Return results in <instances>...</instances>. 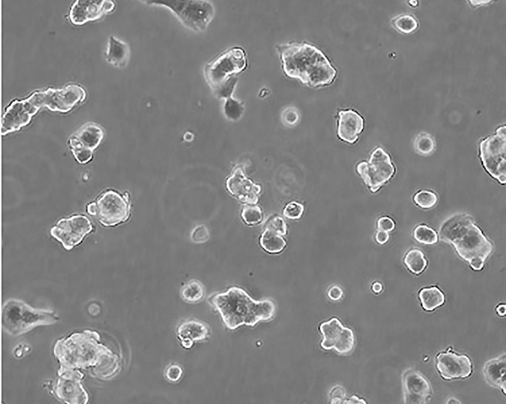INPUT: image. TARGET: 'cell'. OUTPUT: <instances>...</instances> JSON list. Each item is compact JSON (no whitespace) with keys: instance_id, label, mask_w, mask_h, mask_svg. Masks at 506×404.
Segmentation results:
<instances>
[{"instance_id":"7","label":"cell","mask_w":506,"mask_h":404,"mask_svg":"<svg viewBox=\"0 0 506 404\" xmlns=\"http://www.w3.org/2000/svg\"><path fill=\"white\" fill-rule=\"evenodd\" d=\"M86 96L82 87L69 84L62 88H49L44 91H35L27 98L39 109L45 107L51 111L66 113L83 102Z\"/></svg>"},{"instance_id":"2","label":"cell","mask_w":506,"mask_h":404,"mask_svg":"<svg viewBox=\"0 0 506 404\" xmlns=\"http://www.w3.org/2000/svg\"><path fill=\"white\" fill-rule=\"evenodd\" d=\"M439 235L441 240L452 244L474 270L483 268L493 249L492 243L466 214H456L446 220L440 228Z\"/></svg>"},{"instance_id":"30","label":"cell","mask_w":506,"mask_h":404,"mask_svg":"<svg viewBox=\"0 0 506 404\" xmlns=\"http://www.w3.org/2000/svg\"><path fill=\"white\" fill-rule=\"evenodd\" d=\"M414 145L418 154L423 156H428L434 151L436 142L431 134L421 132L415 137Z\"/></svg>"},{"instance_id":"20","label":"cell","mask_w":506,"mask_h":404,"mask_svg":"<svg viewBox=\"0 0 506 404\" xmlns=\"http://www.w3.org/2000/svg\"><path fill=\"white\" fill-rule=\"evenodd\" d=\"M505 354L489 360L483 367V374L490 386L501 389L505 394Z\"/></svg>"},{"instance_id":"34","label":"cell","mask_w":506,"mask_h":404,"mask_svg":"<svg viewBox=\"0 0 506 404\" xmlns=\"http://www.w3.org/2000/svg\"><path fill=\"white\" fill-rule=\"evenodd\" d=\"M414 202L423 209H430L434 207L437 202L436 194L430 191L421 190L414 196Z\"/></svg>"},{"instance_id":"45","label":"cell","mask_w":506,"mask_h":404,"mask_svg":"<svg viewBox=\"0 0 506 404\" xmlns=\"http://www.w3.org/2000/svg\"><path fill=\"white\" fill-rule=\"evenodd\" d=\"M345 403H366V402L362 399H360L357 396L355 395H353L350 398L348 401Z\"/></svg>"},{"instance_id":"39","label":"cell","mask_w":506,"mask_h":404,"mask_svg":"<svg viewBox=\"0 0 506 404\" xmlns=\"http://www.w3.org/2000/svg\"><path fill=\"white\" fill-rule=\"evenodd\" d=\"M283 123L286 126H292L297 124L300 120L298 110L294 107H288L285 109L281 115Z\"/></svg>"},{"instance_id":"40","label":"cell","mask_w":506,"mask_h":404,"mask_svg":"<svg viewBox=\"0 0 506 404\" xmlns=\"http://www.w3.org/2000/svg\"><path fill=\"white\" fill-rule=\"evenodd\" d=\"M346 391L341 386L338 385L332 388L330 391V403H342L343 400H345Z\"/></svg>"},{"instance_id":"9","label":"cell","mask_w":506,"mask_h":404,"mask_svg":"<svg viewBox=\"0 0 506 404\" xmlns=\"http://www.w3.org/2000/svg\"><path fill=\"white\" fill-rule=\"evenodd\" d=\"M356 171L365 184L375 193L393 177L395 169L389 155L383 148L377 147L372 152L368 162L357 164Z\"/></svg>"},{"instance_id":"5","label":"cell","mask_w":506,"mask_h":404,"mask_svg":"<svg viewBox=\"0 0 506 404\" xmlns=\"http://www.w3.org/2000/svg\"><path fill=\"white\" fill-rule=\"evenodd\" d=\"M58 318L50 311L34 309L23 301L10 299L4 305L2 323L10 334L19 335L33 327L55 322Z\"/></svg>"},{"instance_id":"31","label":"cell","mask_w":506,"mask_h":404,"mask_svg":"<svg viewBox=\"0 0 506 404\" xmlns=\"http://www.w3.org/2000/svg\"><path fill=\"white\" fill-rule=\"evenodd\" d=\"M414 238L425 244H433L438 241V235L432 228L425 225L417 226L413 232Z\"/></svg>"},{"instance_id":"23","label":"cell","mask_w":506,"mask_h":404,"mask_svg":"<svg viewBox=\"0 0 506 404\" xmlns=\"http://www.w3.org/2000/svg\"><path fill=\"white\" fill-rule=\"evenodd\" d=\"M423 308L426 311H432L442 306L445 301L443 293L436 286L424 288L418 294Z\"/></svg>"},{"instance_id":"13","label":"cell","mask_w":506,"mask_h":404,"mask_svg":"<svg viewBox=\"0 0 506 404\" xmlns=\"http://www.w3.org/2000/svg\"><path fill=\"white\" fill-rule=\"evenodd\" d=\"M39 110L27 98L13 101L2 117L1 134L4 136L27 126Z\"/></svg>"},{"instance_id":"8","label":"cell","mask_w":506,"mask_h":404,"mask_svg":"<svg viewBox=\"0 0 506 404\" xmlns=\"http://www.w3.org/2000/svg\"><path fill=\"white\" fill-rule=\"evenodd\" d=\"M480 157L486 170L501 184L506 182V127H499L495 134L481 141Z\"/></svg>"},{"instance_id":"28","label":"cell","mask_w":506,"mask_h":404,"mask_svg":"<svg viewBox=\"0 0 506 404\" xmlns=\"http://www.w3.org/2000/svg\"><path fill=\"white\" fill-rule=\"evenodd\" d=\"M391 22L396 30L405 34L412 33L418 27L417 20L409 14L397 16L392 19Z\"/></svg>"},{"instance_id":"36","label":"cell","mask_w":506,"mask_h":404,"mask_svg":"<svg viewBox=\"0 0 506 404\" xmlns=\"http://www.w3.org/2000/svg\"><path fill=\"white\" fill-rule=\"evenodd\" d=\"M304 210L303 205L296 201H291L286 205L283 209V214L288 219H298L303 215Z\"/></svg>"},{"instance_id":"24","label":"cell","mask_w":506,"mask_h":404,"mask_svg":"<svg viewBox=\"0 0 506 404\" xmlns=\"http://www.w3.org/2000/svg\"><path fill=\"white\" fill-rule=\"evenodd\" d=\"M260 243L265 251L271 254L280 252L284 249L286 244L281 235L267 229H265L262 233Z\"/></svg>"},{"instance_id":"41","label":"cell","mask_w":506,"mask_h":404,"mask_svg":"<svg viewBox=\"0 0 506 404\" xmlns=\"http://www.w3.org/2000/svg\"><path fill=\"white\" fill-rule=\"evenodd\" d=\"M377 227L380 230L388 232L394 229L395 223L390 218L383 217L378 219Z\"/></svg>"},{"instance_id":"3","label":"cell","mask_w":506,"mask_h":404,"mask_svg":"<svg viewBox=\"0 0 506 404\" xmlns=\"http://www.w3.org/2000/svg\"><path fill=\"white\" fill-rule=\"evenodd\" d=\"M210 302L230 329L242 325L254 326L260 321L271 319L276 309L272 301L255 300L244 290L237 287H232L225 292L214 295Z\"/></svg>"},{"instance_id":"21","label":"cell","mask_w":506,"mask_h":404,"mask_svg":"<svg viewBox=\"0 0 506 404\" xmlns=\"http://www.w3.org/2000/svg\"><path fill=\"white\" fill-rule=\"evenodd\" d=\"M104 57L108 64L119 68H124L128 65L130 57V46L124 41L110 36Z\"/></svg>"},{"instance_id":"35","label":"cell","mask_w":506,"mask_h":404,"mask_svg":"<svg viewBox=\"0 0 506 404\" xmlns=\"http://www.w3.org/2000/svg\"><path fill=\"white\" fill-rule=\"evenodd\" d=\"M265 229H269L279 235L284 236L287 233L286 224L281 217L274 215L270 217L265 223Z\"/></svg>"},{"instance_id":"25","label":"cell","mask_w":506,"mask_h":404,"mask_svg":"<svg viewBox=\"0 0 506 404\" xmlns=\"http://www.w3.org/2000/svg\"><path fill=\"white\" fill-rule=\"evenodd\" d=\"M205 293L204 287L199 280L192 279L183 285L180 290V295L185 301L195 304L200 301Z\"/></svg>"},{"instance_id":"43","label":"cell","mask_w":506,"mask_h":404,"mask_svg":"<svg viewBox=\"0 0 506 404\" xmlns=\"http://www.w3.org/2000/svg\"><path fill=\"white\" fill-rule=\"evenodd\" d=\"M389 238V234L387 232L378 231L375 235L376 241L381 244H384L388 240Z\"/></svg>"},{"instance_id":"22","label":"cell","mask_w":506,"mask_h":404,"mask_svg":"<svg viewBox=\"0 0 506 404\" xmlns=\"http://www.w3.org/2000/svg\"><path fill=\"white\" fill-rule=\"evenodd\" d=\"M74 136L85 146L93 151L101 142L104 136V132L98 124L90 123L82 127Z\"/></svg>"},{"instance_id":"38","label":"cell","mask_w":506,"mask_h":404,"mask_svg":"<svg viewBox=\"0 0 506 404\" xmlns=\"http://www.w3.org/2000/svg\"><path fill=\"white\" fill-rule=\"evenodd\" d=\"M164 376L170 382H177L182 378L183 371L182 368L177 364H171L164 370Z\"/></svg>"},{"instance_id":"37","label":"cell","mask_w":506,"mask_h":404,"mask_svg":"<svg viewBox=\"0 0 506 404\" xmlns=\"http://www.w3.org/2000/svg\"><path fill=\"white\" fill-rule=\"evenodd\" d=\"M209 238V233L207 228L203 225L195 227L191 231L190 239L195 243H202L207 241Z\"/></svg>"},{"instance_id":"26","label":"cell","mask_w":506,"mask_h":404,"mask_svg":"<svg viewBox=\"0 0 506 404\" xmlns=\"http://www.w3.org/2000/svg\"><path fill=\"white\" fill-rule=\"evenodd\" d=\"M68 143L74 158L78 163L85 164L91 161L93 151L85 146L76 136L71 137Z\"/></svg>"},{"instance_id":"42","label":"cell","mask_w":506,"mask_h":404,"mask_svg":"<svg viewBox=\"0 0 506 404\" xmlns=\"http://www.w3.org/2000/svg\"><path fill=\"white\" fill-rule=\"evenodd\" d=\"M327 294L330 299L338 300L342 298L343 292L342 289L339 286H333L329 289Z\"/></svg>"},{"instance_id":"1","label":"cell","mask_w":506,"mask_h":404,"mask_svg":"<svg viewBox=\"0 0 506 404\" xmlns=\"http://www.w3.org/2000/svg\"><path fill=\"white\" fill-rule=\"evenodd\" d=\"M285 75L316 87L331 84L337 71L323 52L306 42H288L276 46Z\"/></svg>"},{"instance_id":"33","label":"cell","mask_w":506,"mask_h":404,"mask_svg":"<svg viewBox=\"0 0 506 404\" xmlns=\"http://www.w3.org/2000/svg\"><path fill=\"white\" fill-rule=\"evenodd\" d=\"M238 81L237 76H233L221 84L213 91L214 95L218 98L226 99L232 97Z\"/></svg>"},{"instance_id":"44","label":"cell","mask_w":506,"mask_h":404,"mask_svg":"<svg viewBox=\"0 0 506 404\" xmlns=\"http://www.w3.org/2000/svg\"><path fill=\"white\" fill-rule=\"evenodd\" d=\"M506 306L504 304H500L496 308V311L497 314L501 317L505 315L506 313Z\"/></svg>"},{"instance_id":"10","label":"cell","mask_w":506,"mask_h":404,"mask_svg":"<svg viewBox=\"0 0 506 404\" xmlns=\"http://www.w3.org/2000/svg\"><path fill=\"white\" fill-rule=\"evenodd\" d=\"M94 216L105 227H115L127 222L131 216V207L128 196L108 190L95 201Z\"/></svg>"},{"instance_id":"47","label":"cell","mask_w":506,"mask_h":404,"mask_svg":"<svg viewBox=\"0 0 506 404\" xmlns=\"http://www.w3.org/2000/svg\"><path fill=\"white\" fill-rule=\"evenodd\" d=\"M447 403H460V402L459 401H458L457 399H455L454 398H450V399H449L448 400V401H447Z\"/></svg>"},{"instance_id":"4","label":"cell","mask_w":506,"mask_h":404,"mask_svg":"<svg viewBox=\"0 0 506 404\" xmlns=\"http://www.w3.org/2000/svg\"><path fill=\"white\" fill-rule=\"evenodd\" d=\"M148 5L170 10L186 28L195 32L206 30L215 14L213 4L208 1H147Z\"/></svg>"},{"instance_id":"12","label":"cell","mask_w":506,"mask_h":404,"mask_svg":"<svg viewBox=\"0 0 506 404\" xmlns=\"http://www.w3.org/2000/svg\"><path fill=\"white\" fill-rule=\"evenodd\" d=\"M319 330L323 336L320 343L323 349H333L341 355H347L353 350L355 346L353 331L344 327L337 318H332L321 323Z\"/></svg>"},{"instance_id":"17","label":"cell","mask_w":506,"mask_h":404,"mask_svg":"<svg viewBox=\"0 0 506 404\" xmlns=\"http://www.w3.org/2000/svg\"><path fill=\"white\" fill-rule=\"evenodd\" d=\"M226 187L232 195L246 205H256L258 201L260 186L247 178L240 167H236L227 179Z\"/></svg>"},{"instance_id":"15","label":"cell","mask_w":506,"mask_h":404,"mask_svg":"<svg viewBox=\"0 0 506 404\" xmlns=\"http://www.w3.org/2000/svg\"><path fill=\"white\" fill-rule=\"evenodd\" d=\"M436 367L441 376L445 380L466 378L472 372V364L466 355H459L449 348L436 356Z\"/></svg>"},{"instance_id":"14","label":"cell","mask_w":506,"mask_h":404,"mask_svg":"<svg viewBox=\"0 0 506 404\" xmlns=\"http://www.w3.org/2000/svg\"><path fill=\"white\" fill-rule=\"evenodd\" d=\"M115 7V3L112 1L77 0L71 6L68 17L72 24L81 25L100 19L114 11Z\"/></svg>"},{"instance_id":"48","label":"cell","mask_w":506,"mask_h":404,"mask_svg":"<svg viewBox=\"0 0 506 404\" xmlns=\"http://www.w3.org/2000/svg\"><path fill=\"white\" fill-rule=\"evenodd\" d=\"M268 92L269 90L268 89H264L260 93V94H261L260 96L262 97H264L266 95V94H268Z\"/></svg>"},{"instance_id":"27","label":"cell","mask_w":506,"mask_h":404,"mask_svg":"<svg viewBox=\"0 0 506 404\" xmlns=\"http://www.w3.org/2000/svg\"><path fill=\"white\" fill-rule=\"evenodd\" d=\"M404 263L413 273H420L427 265V261L421 251L417 249L409 250L404 258Z\"/></svg>"},{"instance_id":"46","label":"cell","mask_w":506,"mask_h":404,"mask_svg":"<svg viewBox=\"0 0 506 404\" xmlns=\"http://www.w3.org/2000/svg\"><path fill=\"white\" fill-rule=\"evenodd\" d=\"M382 289V285L379 282H375L372 285V290L375 293H379Z\"/></svg>"},{"instance_id":"11","label":"cell","mask_w":506,"mask_h":404,"mask_svg":"<svg viewBox=\"0 0 506 404\" xmlns=\"http://www.w3.org/2000/svg\"><path fill=\"white\" fill-rule=\"evenodd\" d=\"M93 229L90 220L83 215L61 218L50 230L51 235L69 250L81 243Z\"/></svg>"},{"instance_id":"18","label":"cell","mask_w":506,"mask_h":404,"mask_svg":"<svg viewBox=\"0 0 506 404\" xmlns=\"http://www.w3.org/2000/svg\"><path fill=\"white\" fill-rule=\"evenodd\" d=\"M338 114V137L350 144L355 143L364 129L363 118L351 109L341 110Z\"/></svg>"},{"instance_id":"32","label":"cell","mask_w":506,"mask_h":404,"mask_svg":"<svg viewBox=\"0 0 506 404\" xmlns=\"http://www.w3.org/2000/svg\"><path fill=\"white\" fill-rule=\"evenodd\" d=\"M241 217L247 225L259 224L262 220L263 215L261 208L255 205H246L242 208Z\"/></svg>"},{"instance_id":"29","label":"cell","mask_w":506,"mask_h":404,"mask_svg":"<svg viewBox=\"0 0 506 404\" xmlns=\"http://www.w3.org/2000/svg\"><path fill=\"white\" fill-rule=\"evenodd\" d=\"M245 111L242 102L231 97L225 99L223 112L225 117L232 121H238L241 118Z\"/></svg>"},{"instance_id":"16","label":"cell","mask_w":506,"mask_h":404,"mask_svg":"<svg viewBox=\"0 0 506 404\" xmlns=\"http://www.w3.org/2000/svg\"><path fill=\"white\" fill-rule=\"evenodd\" d=\"M402 382L405 403H425L432 394L429 381L414 369L409 368L404 372Z\"/></svg>"},{"instance_id":"19","label":"cell","mask_w":506,"mask_h":404,"mask_svg":"<svg viewBox=\"0 0 506 404\" xmlns=\"http://www.w3.org/2000/svg\"><path fill=\"white\" fill-rule=\"evenodd\" d=\"M209 333L208 327L194 320H186L177 328V334L183 347L190 348L195 341L206 339Z\"/></svg>"},{"instance_id":"6","label":"cell","mask_w":506,"mask_h":404,"mask_svg":"<svg viewBox=\"0 0 506 404\" xmlns=\"http://www.w3.org/2000/svg\"><path fill=\"white\" fill-rule=\"evenodd\" d=\"M248 61L245 50L235 46L207 63L203 70L206 82L214 91L233 76L246 69Z\"/></svg>"}]
</instances>
